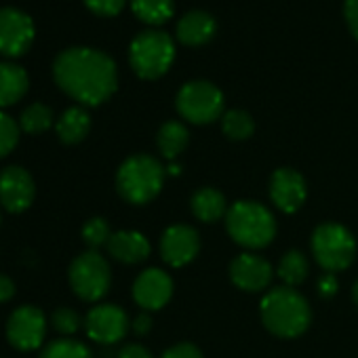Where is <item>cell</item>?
<instances>
[{"label": "cell", "instance_id": "10", "mask_svg": "<svg viewBox=\"0 0 358 358\" xmlns=\"http://www.w3.org/2000/svg\"><path fill=\"white\" fill-rule=\"evenodd\" d=\"M129 327L131 322L127 312L114 303H99L91 308L85 318L87 335L101 345H114L120 339H124Z\"/></svg>", "mask_w": 358, "mask_h": 358}, {"label": "cell", "instance_id": "2", "mask_svg": "<svg viewBox=\"0 0 358 358\" xmlns=\"http://www.w3.org/2000/svg\"><path fill=\"white\" fill-rule=\"evenodd\" d=\"M262 320L278 337H297L310 327V303L293 287H276L262 299Z\"/></svg>", "mask_w": 358, "mask_h": 358}, {"label": "cell", "instance_id": "36", "mask_svg": "<svg viewBox=\"0 0 358 358\" xmlns=\"http://www.w3.org/2000/svg\"><path fill=\"white\" fill-rule=\"evenodd\" d=\"M131 329H133L135 335H148V333L152 331V318H150V314H148V312H141V314L131 322Z\"/></svg>", "mask_w": 358, "mask_h": 358}, {"label": "cell", "instance_id": "21", "mask_svg": "<svg viewBox=\"0 0 358 358\" xmlns=\"http://www.w3.org/2000/svg\"><path fill=\"white\" fill-rule=\"evenodd\" d=\"M55 129H57V137H59L64 143H80V141L87 137L89 129H91V116H89V112H87L85 108H80V106L68 108V110L59 116Z\"/></svg>", "mask_w": 358, "mask_h": 358}, {"label": "cell", "instance_id": "29", "mask_svg": "<svg viewBox=\"0 0 358 358\" xmlns=\"http://www.w3.org/2000/svg\"><path fill=\"white\" fill-rule=\"evenodd\" d=\"M20 133H22L20 122H15L9 114L0 112V158H5L15 150L20 141Z\"/></svg>", "mask_w": 358, "mask_h": 358}, {"label": "cell", "instance_id": "6", "mask_svg": "<svg viewBox=\"0 0 358 358\" xmlns=\"http://www.w3.org/2000/svg\"><path fill=\"white\" fill-rule=\"evenodd\" d=\"M312 253L327 272L335 274L354 262L356 241L348 228L339 224H322L312 234Z\"/></svg>", "mask_w": 358, "mask_h": 358}, {"label": "cell", "instance_id": "30", "mask_svg": "<svg viewBox=\"0 0 358 358\" xmlns=\"http://www.w3.org/2000/svg\"><path fill=\"white\" fill-rule=\"evenodd\" d=\"M51 324H53V329H55L59 335L70 337V335H74V333L83 327V318H80V314H78L76 310H72V308H57V310L53 312V316H51Z\"/></svg>", "mask_w": 358, "mask_h": 358}, {"label": "cell", "instance_id": "16", "mask_svg": "<svg viewBox=\"0 0 358 358\" xmlns=\"http://www.w3.org/2000/svg\"><path fill=\"white\" fill-rule=\"evenodd\" d=\"M230 278L238 289L257 293L272 282V266L255 253H243L230 264Z\"/></svg>", "mask_w": 358, "mask_h": 358}, {"label": "cell", "instance_id": "39", "mask_svg": "<svg viewBox=\"0 0 358 358\" xmlns=\"http://www.w3.org/2000/svg\"><path fill=\"white\" fill-rule=\"evenodd\" d=\"M169 173H171V175H179V166H177V164H171V166H169Z\"/></svg>", "mask_w": 358, "mask_h": 358}, {"label": "cell", "instance_id": "38", "mask_svg": "<svg viewBox=\"0 0 358 358\" xmlns=\"http://www.w3.org/2000/svg\"><path fill=\"white\" fill-rule=\"evenodd\" d=\"M352 299L356 301V306H358V280L354 282V287H352Z\"/></svg>", "mask_w": 358, "mask_h": 358}, {"label": "cell", "instance_id": "26", "mask_svg": "<svg viewBox=\"0 0 358 358\" xmlns=\"http://www.w3.org/2000/svg\"><path fill=\"white\" fill-rule=\"evenodd\" d=\"M133 11L145 24H162L173 13V0H133Z\"/></svg>", "mask_w": 358, "mask_h": 358}, {"label": "cell", "instance_id": "15", "mask_svg": "<svg viewBox=\"0 0 358 358\" xmlns=\"http://www.w3.org/2000/svg\"><path fill=\"white\" fill-rule=\"evenodd\" d=\"M306 179L295 169H278L270 179V199L282 213H295L306 201Z\"/></svg>", "mask_w": 358, "mask_h": 358}, {"label": "cell", "instance_id": "1", "mask_svg": "<svg viewBox=\"0 0 358 358\" xmlns=\"http://www.w3.org/2000/svg\"><path fill=\"white\" fill-rule=\"evenodd\" d=\"M57 87L83 106H99L116 91V66L101 51L74 47L53 64Z\"/></svg>", "mask_w": 358, "mask_h": 358}, {"label": "cell", "instance_id": "5", "mask_svg": "<svg viewBox=\"0 0 358 358\" xmlns=\"http://www.w3.org/2000/svg\"><path fill=\"white\" fill-rule=\"evenodd\" d=\"M131 66L141 78H158L175 57V45L162 30H145L131 43Z\"/></svg>", "mask_w": 358, "mask_h": 358}, {"label": "cell", "instance_id": "32", "mask_svg": "<svg viewBox=\"0 0 358 358\" xmlns=\"http://www.w3.org/2000/svg\"><path fill=\"white\" fill-rule=\"evenodd\" d=\"M160 358H203V354L194 343H177L164 350Z\"/></svg>", "mask_w": 358, "mask_h": 358}, {"label": "cell", "instance_id": "14", "mask_svg": "<svg viewBox=\"0 0 358 358\" xmlns=\"http://www.w3.org/2000/svg\"><path fill=\"white\" fill-rule=\"evenodd\" d=\"M171 295H173V280L160 268H148V270H143L137 276V280L133 282V299L145 312L160 310L162 306H166V301L171 299Z\"/></svg>", "mask_w": 358, "mask_h": 358}, {"label": "cell", "instance_id": "31", "mask_svg": "<svg viewBox=\"0 0 358 358\" xmlns=\"http://www.w3.org/2000/svg\"><path fill=\"white\" fill-rule=\"evenodd\" d=\"M87 7L99 15H116L122 5H124V0H85Z\"/></svg>", "mask_w": 358, "mask_h": 358}, {"label": "cell", "instance_id": "4", "mask_svg": "<svg viewBox=\"0 0 358 358\" xmlns=\"http://www.w3.org/2000/svg\"><path fill=\"white\" fill-rule=\"evenodd\" d=\"M226 228L232 241L247 249H264L276 236L272 211L255 201H238L226 213Z\"/></svg>", "mask_w": 358, "mask_h": 358}, {"label": "cell", "instance_id": "33", "mask_svg": "<svg viewBox=\"0 0 358 358\" xmlns=\"http://www.w3.org/2000/svg\"><path fill=\"white\" fill-rule=\"evenodd\" d=\"M337 289H339V285H337L335 274L327 272V274H322V276L318 278V295H320L322 299H331V297L337 293Z\"/></svg>", "mask_w": 358, "mask_h": 358}, {"label": "cell", "instance_id": "12", "mask_svg": "<svg viewBox=\"0 0 358 358\" xmlns=\"http://www.w3.org/2000/svg\"><path fill=\"white\" fill-rule=\"evenodd\" d=\"M34 179L24 166L11 164L0 171V205L9 213H24L34 203Z\"/></svg>", "mask_w": 358, "mask_h": 358}, {"label": "cell", "instance_id": "27", "mask_svg": "<svg viewBox=\"0 0 358 358\" xmlns=\"http://www.w3.org/2000/svg\"><path fill=\"white\" fill-rule=\"evenodd\" d=\"M253 118L245 110H230L224 116V133L230 139H247L253 133Z\"/></svg>", "mask_w": 358, "mask_h": 358}, {"label": "cell", "instance_id": "25", "mask_svg": "<svg viewBox=\"0 0 358 358\" xmlns=\"http://www.w3.org/2000/svg\"><path fill=\"white\" fill-rule=\"evenodd\" d=\"M51 124H53V110L49 106H45V103H32V106H28L22 112V118H20L22 131L24 133H30V135L45 133Z\"/></svg>", "mask_w": 358, "mask_h": 358}, {"label": "cell", "instance_id": "24", "mask_svg": "<svg viewBox=\"0 0 358 358\" xmlns=\"http://www.w3.org/2000/svg\"><path fill=\"white\" fill-rule=\"evenodd\" d=\"M38 358H93V352L89 350L87 343H83L78 339L62 337V339L49 341L41 350Z\"/></svg>", "mask_w": 358, "mask_h": 358}, {"label": "cell", "instance_id": "17", "mask_svg": "<svg viewBox=\"0 0 358 358\" xmlns=\"http://www.w3.org/2000/svg\"><path fill=\"white\" fill-rule=\"evenodd\" d=\"M108 253L122 264H139L143 259H148L150 255V243L141 232H133V230H120L114 232L106 245Z\"/></svg>", "mask_w": 358, "mask_h": 358}, {"label": "cell", "instance_id": "3", "mask_svg": "<svg viewBox=\"0 0 358 358\" xmlns=\"http://www.w3.org/2000/svg\"><path fill=\"white\" fill-rule=\"evenodd\" d=\"M164 184V166L148 154L129 156L116 173V190L131 205L154 201Z\"/></svg>", "mask_w": 358, "mask_h": 358}, {"label": "cell", "instance_id": "7", "mask_svg": "<svg viewBox=\"0 0 358 358\" xmlns=\"http://www.w3.org/2000/svg\"><path fill=\"white\" fill-rule=\"evenodd\" d=\"M68 278L72 291L83 301H99L110 289L112 272L103 255L97 251H85L72 262Z\"/></svg>", "mask_w": 358, "mask_h": 358}, {"label": "cell", "instance_id": "13", "mask_svg": "<svg viewBox=\"0 0 358 358\" xmlns=\"http://www.w3.org/2000/svg\"><path fill=\"white\" fill-rule=\"evenodd\" d=\"M199 251L201 236L190 226H171L164 230L160 238V255L173 268H182L190 264L199 255Z\"/></svg>", "mask_w": 358, "mask_h": 358}, {"label": "cell", "instance_id": "8", "mask_svg": "<svg viewBox=\"0 0 358 358\" xmlns=\"http://www.w3.org/2000/svg\"><path fill=\"white\" fill-rule=\"evenodd\" d=\"M177 110L194 124H207L220 118L224 110V95L209 80H192L179 89Z\"/></svg>", "mask_w": 358, "mask_h": 358}, {"label": "cell", "instance_id": "37", "mask_svg": "<svg viewBox=\"0 0 358 358\" xmlns=\"http://www.w3.org/2000/svg\"><path fill=\"white\" fill-rule=\"evenodd\" d=\"M13 295H15V282L7 274H0V303L9 301Z\"/></svg>", "mask_w": 358, "mask_h": 358}, {"label": "cell", "instance_id": "18", "mask_svg": "<svg viewBox=\"0 0 358 358\" xmlns=\"http://www.w3.org/2000/svg\"><path fill=\"white\" fill-rule=\"evenodd\" d=\"M28 72L22 66L13 62H0V108L17 103L28 93Z\"/></svg>", "mask_w": 358, "mask_h": 358}, {"label": "cell", "instance_id": "19", "mask_svg": "<svg viewBox=\"0 0 358 358\" xmlns=\"http://www.w3.org/2000/svg\"><path fill=\"white\" fill-rule=\"evenodd\" d=\"M215 32V20L207 11H190L177 24V36L186 45H203Z\"/></svg>", "mask_w": 358, "mask_h": 358}, {"label": "cell", "instance_id": "28", "mask_svg": "<svg viewBox=\"0 0 358 358\" xmlns=\"http://www.w3.org/2000/svg\"><path fill=\"white\" fill-rule=\"evenodd\" d=\"M112 232L103 217H93L83 226V241L91 247V251H97L99 247H106Z\"/></svg>", "mask_w": 358, "mask_h": 358}, {"label": "cell", "instance_id": "20", "mask_svg": "<svg viewBox=\"0 0 358 358\" xmlns=\"http://www.w3.org/2000/svg\"><path fill=\"white\" fill-rule=\"evenodd\" d=\"M190 207H192V213L201 222H205V224H215V222H220L228 213L226 199L215 188H201V190H196L192 201H190Z\"/></svg>", "mask_w": 358, "mask_h": 358}, {"label": "cell", "instance_id": "40", "mask_svg": "<svg viewBox=\"0 0 358 358\" xmlns=\"http://www.w3.org/2000/svg\"><path fill=\"white\" fill-rule=\"evenodd\" d=\"M0 222H3V217H0Z\"/></svg>", "mask_w": 358, "mask_h": 358}, {"label": "cell", "instance_id": "11", "mask_svg": "<svg viewBox=\"0 0 358 358\" xmlns=\"http://www.w3.org/2000/svg\"><path fill=\"white\" fill-rule=\"evenodd\" d=\"M34 41V22L20 9H0V55L22 57Z\"/></svg>", "mask_w": 358, "mask_h": 358}, {"label": "cell", "instance_id": "34", "mask_svg": "<svg viewBox=\"0 0 358 358\" xmlns=\"http://www.w3.org/2000/svg\"><path fill=\"white\" fill-rule=\"evenodd\" d=\"M116 358H152L150 350L143 348L141 343H127L118 354Z\"/></svg>", "mask_w": 358, "mask_h": 358}, {"label": "cell", "instance_id": "23", "mask_svg": "<svg viewBox=\"0 0 358 358\" xmlns=\"http://www.w3.org/2000/svg\"><path fill=\"white\" fill-rule=\"evenodd\" d=\"M308 270H310V266H308L306 255L301 251L293 249V251H287L282 255L276 272H278L280 280L285 282V287H297V285H301L306 280Z\"/></svg>", "mask_w": 358, "mask_h": 358}, {"label": "cell", "instance_id": "35", "mask_svg": "<svg viewBox=\"0 0 358 358\" xmlns=\"http://www.w3.org/2000/svg\"><path fill=\"white\" fill-rule=\"evenodd\" d=\"M345 20L350 24V30L358 38V0H345Z\"/></svg>", "mask_w": 358, "mask_h": 358}, {"label": "cell", "instance_id": "22", "mask_svg": "<svg viewBox=\"0 0 358 358\" xmlns=\"http://www.w3.org/2000/svg\"><path fill=\"white\" fill-rule=\"evenodd\" d=\"M188 139H190V133L182 122L169 120L158 129L156 143H158V150L162 152V156L173 160L184 152V148L188 145Z\"/></svg>", "mask_w": 358, "mask_h": 358}, {"label": "cell", "instance_id": "9", "mask_svg": "<svg viewBox=\"0 0 358 358\" xmlns=\"http://www.w3.org/2000/svg\"><path fill=\"white\" fill-rule=\"evenodd\" d=\"M47 337V316L36 306H20L7 318V341L20 352L38 350Z\"/></svg>", "mask_w": 358, "mask_h": 358}]
</instances>
